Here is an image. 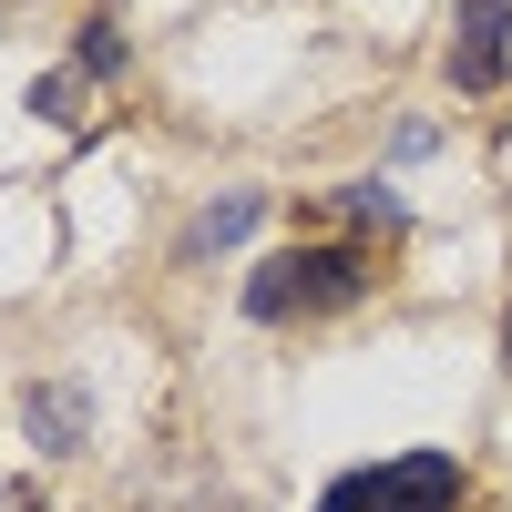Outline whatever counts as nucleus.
I'll use <instances>...</instances> for the list:
<instances>
[{"instance_id":"1","label":"nucleus","mask_w":512,"mask_h":512,"mask_svg":"<svg viewBox=\"0 0 512 512\" xmlns=\"http://www.w3.org/2000/svg\"><path fill=\"white\" fill-rule=\"evenodd\" d=\"M369 277H359V256L349 246H287L267 256V267L246 277V308L256 318H318V308H349Z\"/></svg>"},{"instance_id":"2","label":"nucleus","mask_w":512,"mask_h":512,"mask_svg":"<svg viewBox=\"0 0 512 512\" xmlns=\"http://www.w3.org/2000/svg\"><path fill=\"white\" fill-rule=\"evenodd\" d=\"M451 502H461V461L410 451V461H379V472H349L318 512H451Z\"/></svg>"},{"instance_id":"3","label":"nucleus","mask_w":512,"mask_h":512,"mask_svg":"<svg viewBox=\"0 0 512 512\" xmlns=\"http://www.w3.org/2000/svg\"><path fill=\"white\" fill-rule=\"evenodd\" d=\"M502 31H512V0H451V82L461 93L502 82Z\"/></svg>"},{"instance_id":"4","label":"nucleus","mask_w":512,"mask_h":512,"mask_svg":"<svg viewBox=\"0 0 512 512\" xmlns=\"http://www.w3.org/2000/svg\"><path fill=\"white\" fill-rule=\"evenodd\" d=\"M21 420H31L41 451H82V390H52V379H41V390L21 400Z\"/></svg>"},{"instance_id":"5","label":"nucleus","mask_w":512,"mask_h":512,"mask_svg":"<svg viewBox=\"0 0 512 512\" xmlns=\"http://www.w3.org/2000/svg\"><path fill=\"white\" fill-rule=\"evenodd\" d=\"M246 226H256V195H226V205H205V216L185 226V246H195V256H205V246H236Z\"/></svg>"},{"instance_id":"6","label":"nucleus","mask_w":512,"mask_h":512,"mask_svg":"<svg viewBox=\"0 0 512 512\" xmlns=\"http://www.w3.org/2000/svg\"><path fill=\"white\" fill-rule=\"evenodd\" d=\"M72 103H82V82H72V72H41V82H31V113H41V123H82Z\"/></svg>"},{"instance_id":"7","label":"nucleus","mask_w":512,"mask_h":512,"mask_svg":"<svg viewBox=\"0 0 512 512\" xmlns=\"http://www.w3.org/2000/svg\"><path fill=\"white\" fill-rule=\"evenodd\" d=\"M82 72H123V41H113L103 21H93V41H82Z\"/></svg>"},{"instance_id":"8","label":"nucleus","mask_w":512,"mask_h":512,"mask_svg":"<svg viewBox=\"0 0 512 512\" xmlns=\"http://www.w3.org/2000/svg\"><path fill=\"white\" fill-rule=\"evenodd\" d=\"M0 512H41V492L31 482H0Z\"/></svg>"}]
</instances>
